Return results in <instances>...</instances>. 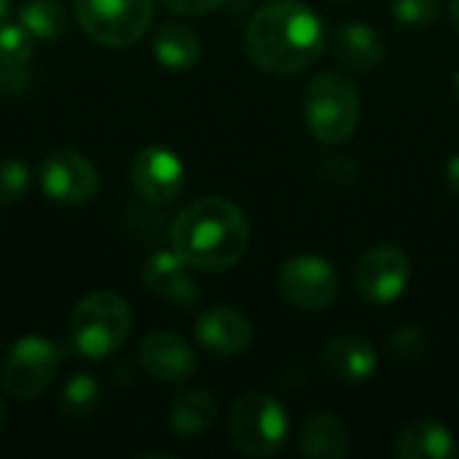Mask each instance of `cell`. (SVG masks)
I'll list each match as a JSON object with an SVG mask.
<instances>
[{
    "instance_id": "cell-26",
    "label": "cell",
    "mask_w": 459,
    "mask_h": 459,
    "mask_svg": "<svg viewBox=\"0 0 459 459\" xmlns=\"http://www.w3.org/2000/svg\"><path fill=\"white\" fill-rule=\"evenodd\" d=\"M390 352L395 358H403V360H414L425 352L428 347V339H425V331L420 325H403L398 328L393 336H390Z\"/></svg>"
},
{
    "instance_id": "cell-2",
    "label": "cell",
    "mask_w": 459,
    "mask_h": 459,
    "mask_svg": "<svg viewBox=\"0 0 459 459\" xmlns=\"http://www.w3.org/2000/svg\"><path fill=\"white\" fill-rule=\"evenodd\" d=\"M172 250L194 269L223 272L239 264L250 242L245 212L223 199L204 196L178 212L169 229Z\"/></svg>"
},
{
    "instance_id": "cell-24",
    "label": "cell",
    "mask_w": 459,
    "mask_h": 459,
    "mask_svg": "<svg viewBox=\"0 0 459 459\" xmlns=\"http://www.w3.org/2000/svg\"><path fill=\"white\" fill-rule=\"evenodd\" d=\"M30 186V169L19 159H3L0 161V207H8L24 196Z\"/></svg>"
},
{
    "instance_id": "cell-9",
    "label": "cell",
    "mask_w": 459,
    "mask_h": 459,
    "mask_svg": "<svg viewBox=\"0 0 459 459\" xmlns=\"http://www.w3.org/2000/svg\"><path fill=\"white\" fill-rule=\"evenodd\" d=\"M40 188L51 202L75 207L94 199L100 188V175L83 153L62 148L46 156L40 167Z\"/></svg>"
},
{
    "instance_id": "cell-18",
    "label": "cell",
    "mask_w": 459,
    "mask_h": 459,
    "mask_svg": "<svg viewBox=\"0 0 459 459\" xmlns=\"http://www.w3.org/2000/svg\"><path fill=\"white\" fill-rule=\"evenodd\" d=\"M299 449L304 457L342 459L350 452V430L331 411H315L299 436Z\"/></svg>"
},
{
    "instance_id": "cell-7",
    "label": "cell",
    "mask_w": 459,
    "mask_h": 459,
    "mask_svg": "<svg viewBox=\"0 0 459 459\" xmlns=\"http://www.w3.org/2000/svg\"><path fill=\"white\" fill-rule=\"evenodd\" d=\"M62 363V347L43 336H22L8 350L0 385L16 401H35L48 390Z\"/></svg>"
},
{
    "instance_id": "cell-32",
    "label": "cell",
    "mask_w": 459,
    "mask_h": 459,
    "mask_svg": "<svg viewBox=\"0 0 459 459\" xmlns=\"http://www.w3.org/2000/svg\"><path fill=\"white\" fill-rule=\"evenodd\" d=\"M3 414H5V409H3V401H0V425H3Z\"/></svg>"
},
{
    "instance_id": "cell-5",
    "label": "cell",
    "mask_w": 459,
    "mask_h": 459,
    "mask_svg": "<svg viewBox=\"0 0 459 459\" xmlns=\"http://www.w3.org/2000/svg\"><path fill=\"white\" fill-rule=\"evenodd\" d=\"M229 438L245 457H272L288 438V414L282 403L261 390L245 393L229 414Z\"/></svg>"
},
{
    "instance_id": "cell-8",
    "label": "cell",
    "mask_w": 459,
    "mask_h": 459,
    "mask_svg": "<svg viewBox=\"0 0 459 459\" xmlns=\"http://www.w3.org/2000/svg\"><path fill=\"white\" fill-rule=\"evenodd\" d=\"M277 285L282 299L304 312H320L339 296V277L333 266L317 255H296L285 261Z\"/></svg>"
},
{
    "instance_id": "cell-30",
    "label": "cell",
    "mask_w": 459,
    "mask_h": 459,
    "mask_svg": "<svg viewBox=\"0 0 459 459\" xmlns=\"http://www.w3.org/2000/svg\"><path fill=\"white\" fill-rule=\"evenodd\" d=\"M8 16H11V0H0V27L8 22Z\"/></svg>"
},
{
    "instance_id": "cell-23",
    "label": "cell",
    "mask_w": 459,
    "mask_h": 459,
    "mask_svg": "<svg viewBox=\"0 0 459 459\" xmlns=\"http://www.w3.org/2000/svg\"><path fill=\"white\" fill-rule=\"evenodd\" d=\"M100 406V385L89 374H75L59 393V411L67 420H89Z\"/></svg>"
},
{
    "instance_id": "cell-20",
    "label": "cell",
    "mask_w": 459,
    "mask_h": 459,
    "mask_svg": "<svg viewBox=\"0 0 459 459\" xmlns=\"http://www.w3.org/2000/svg\"><path fill=\"white\" fill-rule=\"evenodd\" d=\"M218 420V401L204 387H191L172 401L169 428L180 438H196L207 433Z\"/></svg>"
},
{
    "instance_id": "cell-27",
    "label": "cell",
    "mask_w": 459,
    "mask_h": 459,
    "mask_svg": "<svg viewBox=\"0 0 459 459\" xmlns=\"http://www.w3.org/2000/svg\"><path fill=\"white\" fill-rule=\"evenodd\" d=\"M358 164L350 159V156H333V159H325L323 167H320V178L328 180V183H352L358 178Z\"/></svg>"
},
{
    "instance_id": "cell-6",
    "label": "cell",
    "mask_w": 459,
    "mask_h": 459,
    "mask_svg": "<svg viewBox=\"0 0 459 459\" xmlns=\"http://www.w3.org/2000/svg\"><path fill=\"white\" fill-rule=\"evenodd\" d=\"M83 32L108 48L134 46L153 22V0H73Z\"/></svg>"
},
{
    "instance_id": "cell-22",
    "label": "cell",
    "mask_w": 459,
    "mask_h": 459,
    "mask_svg": "<svg viewBox=\"0 0 459 459\" xmlns=\"http://www.w3.org/2000/svg\"><path fill=\"white\" fill-rule=\"evenodd\" d=\"M19 22L35 40H54L62 35L67 16L56 0H27L19 11Z\"/></svg>"
},
{
    "instance_id": "cell-10",
    "label": "cell",
    "mask_w": 459,
    "mask_h": 459,
    "mask_svg": "<svg viewBox=\"0 0 459 459\" xmlns=\"http://www.w3.org/2000/svg\"><path fill=\"white\" fill-rule=\"evenodd\" d=\"M411 280V261L398 245H379L368 250L355 266V288L374 304H390L403 296Z\"/></svg>"
},
{
    "instance_id": "cell-28",
    "label": "cell",
    "mask_w": 459,
    "mask_h": 459,
    "mask_svg": "<svg viewBox=\"0 0 459 459\" xmlns=\"http://www.w3.org/2000/svg\"><path fill=\"white\" fill-rule=\"evenodd\" d=\"M223 0H161V5H167L175 13H186V16H202L210 13L221 5Z\"/></svg>"
},
{
    "instance_id": "cell-31",
    "label": "cell",
    "mask_w": 459,
    "mask_h": 459,
    "mask_svg": "<svg viewBox=\"0 0 459 459\" xmlns=\"http://www.w3.org/2000/svg\"><path fill=\"white\" fill-rule=\"evenodd\" d=\"M449 16H452V24H455V30L459 32V0H452V5H449Z\"/></svg>"
},
{
    "instance_id": "cell-17",
    "label": "cell",
    "mask_w": 459,
    "mask_h": 459,
    "mask_svg": "<svg viewBox=\"0 0 459 459\" xmlns=\"http://www.w3.org/2000/svg\"><path fill=\"white\" fill-rule=\"evenodd\" d=\"M35 38L27 32V27L5 22L0 27V94H22L30 81V59H32Z\"/></svg>"
},
{
    "instance_id": "cell-3",
    "label": "cell",
    "mask_w": 459,
    "mask_h": 459,
    "mask_svg": "<svg viewBox=\"0 0 459 459\" xmlns=\"http://www.w3.org/2000/svg\"><path fill=\"white\" fill-rule=\"evenodd\" d=\"M132 331V309L124 296L113 290H97L81 299L70 315L67 336L78 355L102 360L118 352Z\"/></svg>"
},
{
    "instance_id": "cell-19",
    "label": "cell",
    "mask_w": 459,
    "mask_h": 459,
    "mask_svg": "<svg viewBox=\"0 0 459 459\" xmlns=\"http://www.w3.org/2000/svg\"><path fill=\"white\" fill-rule=\"evenodd\" d=\"M395 455L401 459H446L455 455V438L444 425L420 417L398 433Z\"/></svg>"
},
{
    "instance_id": "cell-4",
    "label": "cell",
    "mask_w": 459,
    "mask_h": 459,
    "mask_svg": "<svg viewBox=\"0 0 459 459\" xmlns=\"http://www.w3.org/2000/svg\"><path fill=\"white\" fill-rule=\"evenodd\" d=\"M304 116L312 134L325 145L347 143L360 118V97L352 78L344 73H317L304 97Z\"/></svg>"
},
{
    "instance_id": "cell-25",
    "label": "cell",
    "mask_w": 459,
    "mask_h": 459,
    "mask_svg": "<svg viewBox=\"0 0 459 459\" xmlns=\"http://www.w3.org/2000/svg\"><path fill=\"white\" fill-rule=\"evenodd\" d=\"M438 0H393V13L401 24L425 30L438 19Z\"/></svg>"
},
{
    "instance_id": "cell-13",
    "label": "cell",
    "mask_w": 459,
    "mask_h": 459,
    "mask_svg": "<svg viewBox=\"0 0 459 459\" xmlns=\"http://www.w3.org/2000/svg\"><path fill=\"white\" fill-rule=\"evenodd\" d=\"M196 342L215 358H237L250 347L253 325L234 307H212L196 320Z\"/></svg>"
},
{
    "instance_id": "cell-12",
    "label": "cell",
    "mask_w": 459,
    "mask_h": 459,
    "mask_svg": "<svg viewBox=\"0 0 459 459\" xmlns=\"http://www.w3.org/2000/svg\"><path fill=\"white\" fill-rule=\"evenodd\" d=\"M137 358L148 377H153L156 382H167V385L183 382L196 371V352L191 350L186 339L169 331L148 333L140 342Z\"/></svg>"
},
{
    "instance_id": "cell-29",
    "label": "cell",
    "mask_w": 459,
    "mask_h": 459,
    "mask_svg": "<svg viewBox=\"0 0 459 459\" xmlns=\"http://www.w3.org/2000/svg\"><path fill=\"white\" fill-rule=\"evenodd\" d=\"M446 183H449V188L459 196V153L449 161V167H446Z\"/></svg>"
},
{
    "instance_id": "cell-21",
    "label": "cell",
    "mask_w": 459,
    "mask_h": 459,
    "mask_svg": "<svg viewBox=\"0 0 459 459\" xmlns=\"http://www.w3.org/2000/svg\"><path fill=\"white\" fill-rule=\"evenodd\" d=\"M153 54L156 59L169 70H186L199 62L202 56V40L188 24H161V30L153 38Z\"/></svg>"
},
{
    "instance_id": "cell-1",
    "label": "cell",
    "mask_w": 459,
    "mask_h": 459,
    "mask_svg": "<svg viewBox=\"0 0 459 459\" xmlns=\"http://www.w3.org/2000/svg\"><path fill=\"white\" fill-rule=\"evenodd\" d=\"M328 43L320 16L299 0H272L258 8L245 30L250 62L274 75H296L320 59Z\"/></svg>"
},
{
    "instance_id": "cell-15",
    "label": "cell",
    "mask_w": 459,
    "mask_h": 459,
    "mask_svg": "<svg viewBox=\"0 0 459 459\" xmlns=\"http://www.w3.org/2000/svg\"><path fill=\"white\" fill-rule=\"evenodd\" d=\"M323 368L342 382H366L377 371V350L360 336H336L320 352Z\"/></svg>"
},
{
    "instance_id": "cell-14",
    "label": "cell",
    "mask_w": 459,
    "mask_h": 459,
    "mask_svg": "<svg viewBox=\"0 0 459 459\" xmlns=\"http://www.w3.org/2000/svg\"><path fill=\"white\" fill-rule=\"evenodd\" d=\"M188 269L191 266L175 250L153 253L143 266V285L175 307H194L199 301V288Z\"/></svg>"
},
{
    "instance_id": "cell-11",
    "label": "cell",
    "mask_w": 459,
    "mask_h": 459,
    "mask_svg": "<svg viewBox=\"0 0 459 459\" xmlns=\"http://www.w3.org/2000/svg\"><path fill=\"white\" fill-rule=\"evenodd\" d=\"M186 169L175 151L164 145L143 148L132 161V186L148 204H169L183 191Z\"/></svg>"
},
{
    "instance_id": "cell-16",
    "label": "cell",
    "mask_w": 459,
    "mask_h": 459,
    "mask_svg": "<svg viewBox=\"0 0 459 459\" xmlns=\"http://www.w3.org/2000/svg\"><path fill=\"white\" fill-rule=\"evenodd\" d=\"M331 46L336 51V56L358 73H371L385 62V40L382 35L363 24V22H344L333 30Z\"/></svg>"
}]
</instances>
